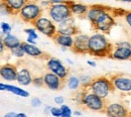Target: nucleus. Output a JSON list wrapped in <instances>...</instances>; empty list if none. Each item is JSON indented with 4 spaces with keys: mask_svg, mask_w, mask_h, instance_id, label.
<instances>
[{
    "mask_svg": "<svg viewBox=\"0 0 131 117\" xmlns=\"http://www.w3.org/2000/svg\"><path fill=\"white\" fill-rule=\"evenodd\" d=\"M113 45L108 40L105 34L95 33L89 36L88 54L97 58H109Z\"/></svg>",
    "mask_w": 131,
    "mask_h": 117,
    "instance_id": "obj_1",
    "label": "nucleus"
},
{
    "mask_svg": "<svg viewBox=\"0 0 131 117\" xmlns=\"http://www.w3.org/2000/svg\"><path fill=\"white\" fill-rule=\"evenodd\" d=\"M10 54H11L13 57L18 58V59H21V58H23V57L25 56V52H24V50H23V49H22L21 45H20L18 48H16V49L10 50Z\"/></svg>",
    "mask_w": 131,
    "mask_h": 117,
    "instance_id": "obj_28",
    "label": "nucleus"
},
{
    "mask_svg": "<svg viewBox=\"0 0 131 117\" xmlns=\"http://www.w3.org/2000/svg\"><path fill=\"white\" fill-rule=\"evenodd\" d=\"M66 83L68 85L69 89L72 91H79L81 88V82H80V78L78 76H69L66 80Z\"/></svg>",
    "mask_w": 131,
    "mask_h": 117,
    "instance_id": "obj_24",
    "label": "nucleus"
},
{
    "mask_svg": "<svg viewBox=\"0 0 131 117\" xmlns=\"http://www.w3.org/2000/svg\"><path fill=\"white\" fill-rule=\"evenodd\" d=\"M54 103L57 104V105H63V104H65V98L63 97V96H57V97H54Z\"/></svg>",
    "mask_w": 131,
    "mask_h": 117,
    "instance_id": "obj_37",
    "label": "nucleus"
},
{
    "mask_svg": "<svg viewBox=\"0 0 131 117\" xmlns=\"http://www.w3.org/2000/svg\"><path fill=\"white\" fill-rule=\"evenodd\" d=\"M88 41H89V35L85 34H79L74 36V45L72 50L76 54L86 55L88 54Z\"/></svg>",
    "mask_w": 131,
    "mask_h": 117,
    "instance_id": "obj_14",
    "label": "nucleus"
},
{
    "mask_svg": "<svg viewBox=\"0 0 131 117\" xmlns=\"http://www.w3.org/2000/svg\"><path fill=\"white\" fill-rule=\"evenodd\" d=\"M32 24L36 31L48 37L53 38V36L58 34L57 24L49 16H45L43 14L39 18H37Z\"/></svg>",
    "mask_w": 131,
    "mask_h": 117,
    "instance_id": "obj_7",
    "label": "nucleus"
},
{
    "mask_svg": "<svg viewBox=\"0 0 131 117\" xmlns=\"http://www.w3.org/2000/svg\"><path fill=\"white\" fill-rule=\"evenodd\" d=\"M129 117H131V112H130V115H129Z\"/></svg>",
    "mask_w": 131,
    "mask_h": 117,
    "instance_id": "obj_49",
    "label": "nucleus"
},
{
    "mask_svg": "<svg viewBox=\"0 0 131 117\" xmlns=\"http://www.w3.org/2000/svg\"><path fill=\"white\" fill-rule=\"evenodd\" d=\"M32 73L31 71L26 67H21L17 71L16 82L20 86H29L32 84Z\"/></svg>",
    "mask_w": 131,
    "mask_h": 117,
    "instance_id": "obj_17",
    "label": "nucleus"
},
{
    "mask_svg": "<svg viewBox=\"0 0 131 117\" xmlns=\"http://www.w3.org/2000/svg\"><path fill=\"white\" fill-rule=\"evenodd\" d=\"M124 19H125V22L127 23V25L131 28V10H127L125 15H124Z\"/></svg>",
    "mask_w": 131,
    "mask_h": 117,
    "instance_id": "obj_35",
    "label": "nucleus"
},
{
    "mask_svg": "<svg viewBox=\"0 0 131 117\" xmlns=\"http://www.w3.org/2000/svg\"><path fill=\"white\" fill-rule=\"evenodd\" d=\"M15 117H27V115L25 113H22V112H19V113H16V116Z\"/></svg>",
    "mask_w": 131,
    "mask_h": 117,
    "instance_id": "obj_45",
    "label": "nucleus"
},
{
    "mask_svg": "<svg viewBox=\"0 0 131 117\" xmlns=\"http://www.w3.org/2000/svg\"><path fill=\"white\" fill-rule=\"evenodd\" d=\"M104 113L108 117H129L130 112L128 108L121 102H109L106 103Z\"/></svg>",
    "mask_w": 131,
    "mask_h": 117,
    "instance_id": "obj_11",
    "label": "nucleus"
},
{
    "mask_svg": "<svg viewBox=\"0 0 131 117\" xmlns=\"http://www.w3.org/2000/svg\"><path fill=\"white\" fill-rule=\"evenodd\" d=\"M6 91L10 92V93H12L14 95H17L19 97H23V98L29 97V93L26 90H24V89H22V88H20L18 86L12 85V84H6Z\"/></svg>",
    "mask_w": 131,
    "mask_h": 117,
    "instance_id": "obj_22",
    "label": "nucleus"
},
{
    "mask_svg": "<svg viewBox=\"0 0 131 117\" xmlns=\"http://www.w3.org/2000/svg\"><path fill=\"white\" fill-rule=\"evenodd\" d=\"M0 28H1V31L6 35V34H10V31L12 29V26L7 22H1L0 23Z\"/></svg>",
    "mask_w": 131,
    "mask_h": 117,
    "instance_id": "obj_30",
    "label": "nucleus"
},
{
    "mask_svg": "<svg viewBox=\"0 0 131 117\" xmlns=\"http://www.w3.org/2000/svg\"><path fill=\"white\" fill-rule=\"evenodd\" d=\"M127 10L124 9H120V8H112V14L114 17H124L125 13Z\"/></svg>",
    "mask_w": 131,
    "mask_h": 117,
    "instance_id": "obj_32",
    "label": "nucleus"
},
{
    "mask_svg": "<svg viewBox=\"0 0 131 117\" xmlns=\"http://www.w3.org/2000/svg\"><path fill=\"white\" fill-rule=\"evenodd\" d=\"M43 10L36 1H26L24 6L19 11L18 15L21 20L26 23H31L42 15Z\"/></svg>",
    "mask_w": 131,
    "mask_h": 117,
    "instance_id": "obj_4",
    "label": "nucleus"
},
{
    "mask_svg": "<svg viewBox=\"0 0 131 117\" xmlns=\"http://www.w3.org/2000/svg\"><path fill=\"white\" fill-rule=\"evenodd\" d=\"M42 78H43L45 86L48 89L52 90V91H59V90H61L64 87L66 82L64 80H62L61 78H59L58 76H56L54 74L49 72V71L43 74Z\"/></svg>",
    "mask_w": 131,
    "mask_h": 117,
    "instance_id": "obj_13",
    "label": "nucleus"
},
{
    "mask_svg": "<svg viewBox=\"0 0 131 117\" xmlns=\"http://www.w3.org/2000/svg\"><path fill=\"white\" fill-rule=\"evenodd\" d=\"M25 42H27V44H29V45H34V46H36V40H34L32 38H29V37L26 38V41H25Z\"/></svg>",
    "mask_w": 131,
    "mask_h": 117,
    "instance_id": "obj_41",
    "label": "nucleus"
},
{
    "mask_svg": "<svg viewBox=\"0 0 131 117\" xmlns=\"http://www.w3.org/2000/svg\"><path fill=\"white\" fill-rule=\"evenodd\" d=\"M87 64H88L90 67H93V68L96 67V62H95V61H92V60H88V61H87Z\"/></svg>",
    "mask_w": 131,
    "mask_h": 117,
    "instance_id": "obj_43",
    "label": "nucleus"
},
{
    "mask_svg": "<svg viewBox=\"0 0 131 117\" xmlns=\"http://www.w3.org/2000/svg\"><path fill=\"white\" fill-rule=\"evenodd\" d=\"M15 116H16V112L11 111V112H7L3 117H15Z\"/></svg>",
    "mask_w": 131,
    "mask_h": 117,
    "instance_id": "obj_42",
    "label": "nucleus"
},
{
    "mask_svg": "<svg viewBox=\"0 0 131 117\" xmlns=\"http://www.w3.org/2000/svg\"><path fill=\"white\" fill-rule=\"evenodd\" d=\"M24 33L27 34V37L29 38H32L34 40H36L38 38V34H37V31L36 29L33 27V28H25L24 29Z\"/></svg>",
    "mask_w": 131,
    "mask_h": 117,
    "instance_id": "obj_29",
    "label": "nucleus"
},
{
    "mask_svg": "<svg viewBox=\"0 0 131 117\" xmlns=\"http://www.w3.org/2000/svg\"><path fill=\"white\" fill-rule=\"evenodd\" d=\"M116 24L115 17L112 14V8H110L108 11L104 12L92 23V27L100 34H109L111 29L113 28Z\"/></svg>",
    "mask_w": 131,
    "mask_h": 117,
    "instance_id": "obj_6",
    "label": "nucleus"
},
{
    "mask_svg": "<svg viewBox=\"0 0 131 117\" xmlns=\"http://www.w3.org/2000/svg\"><path fill=\"white\" fill-rule=\"evenodd\" d=\"M67 62L69 63V64H71V65H73L74 63H73V61H71V60H69V59H67Z\"/></svg>",
    "mask_w": 131,
    "mask_h": 117,
    "instance_id": "obj_47",
    "label": "nucleus"
},
{
    "mask_svg": "<svg viewBox=\"0 0 131 117\" xmlns=\"http://www.w3.org/2000/svg\"><path fill=\"white\" fill-rule=\"evenodd\" d=\"M79 78H80L81 88L82 89H88L90 87L91 83H92V80H93V78L90 75H87V74H83Z\"/></svg>",
    "mask_w": 131,
    "mask_h": 117,
    "instance_id": "obj_25",
    "label": "nucleus"
},
{
    "mask_svg": "<svg viewBox=\"0 0 131 117\" xmlns=\"http://www.w3.org/2000/svg\"><path fill=\"white\" fill-rule=\"evenodd\" d=\"M38 4H39V6L42 8V10L45 11V10H48L49 8V6H50V1H39Z\"/></svg>",
    "mask_w": 131,
    "mask_h": 117,
    "instance_id": "obj_36",
    "label": "nucleus"
},
{
    "mask_svg": "<svg viewBox=\"0 0 131 117\" xmlns=\"http://www.w3.org/2000/svg\"><path fill=\"white\" fill-rule=\"evenodd\" d=\"M52 39L54 40V42L57 45H59L61 48H65V49H72L73 45H74V37L69 36V35L57 34L53 36Z\"/></svg>",
    "mask_w": 131,
    "mask_h": 117,
    "instance_id": "obj_20",
    "label": "nucleus"
},
{
    "mask_svg": "<svg viewBox=\"0 0 131 117\" xmlns=\"http://www.w3.org/2000/svg\"><path fill=\"white\" fill-rule=\"evenodd\" d=\"M50 109H51V106L50 105H46L45 108H43V113L46 115H49L50 114Z\"/></svg>",
    "mask_w": 131,
    "mask_h": 117,
    "instance_id": "obj_38",
    "label": "nucleus"
},
{
    "mask_svg": "<svg viewBox=\"0 0 131 117\" xmlns=\"http://www.w3.org/2000/svg\"><path fill=\"white\" fill-rule=\"evenodd\" d=\"M60 108H61V112H62L61 117H73V110L71 109V107L69 105L63 104L62 106H60Z\"/></svg>",
    "mask_w": 131,
    "mask_h": 117,
    "instance_id": "obj_27",
    "label": "nucleus"
},
{
    "mask_svg": "<svg viewBox=\"0 0 131 117\" xmlns=\"http://www.w3.org/2000/svg\"><path fill=\"white\" fill-rule=\"evenodd\" d=\"M88 90L103 100H106L114 92L111 79L108 76H99L93 78L92 83L88 88Z\"/></svg>",
    "mask_w": 131,
    "mask_h": 117,
    "instance_id": "obj_2",
    "label": "nucleus"
},
{
    "mask_svg": "<svg viewBox=\"0 0 131 117\" xmlns=\"http://www.w3.org/2000/svg\"><path fill=\"white\" fill-rule=\"evenodd\" d=\"M5 2L10 8V10L12 11V14H18L26 1L25 0H6Z\"/></svg>",
    "mask_w": 131,
    "mask_h": 117,
    "instance_id": "obj_23",
    "label": "nucleus"
},
{
    "mask_svg": "<svg viewBox=\"0 0 131 117\" xmlns=\"http://www.w3.org/2000/svg\"><path fill=\"white\" fill-rule=\"evenodd\" d=\"M30 105L32 106L33 108H37V107H39V106L42 105V102H41V100H40L39 98L34 97V98H32V99L30 100Z\"/></svg>",
    "mask_w": 131,
    "mask_h": 117,
    "instance_id": "obj_34",
    "label": "nucleus"
},
{
    "mask_svg": "<svg viewBox=\"0 0 131 117\" xmlns=\"http://www.w3.org/2000/svg\"><path fill=\"white\" fill-rule=\"evenodd\" d=\"M5 50H6V48H5L4 44H3V41H2V40H0V55L4 54V52H5Z\"/></svg>",
    "mask_w": 131,
    "mask_h": 117,
    "instance_id": "obj_39",
    "label": "nucleus"
},
{
    "mask_svg": "<svg viewBox=\"0 0 131 117\" xmlns=\"http://www.w3.org/2000/svg\"><path fill=\"white\" fill-rule=\"evenodd\" d=\"M46 66H47V69L49 70V72L54 74L56 76H58L59 78H61L64 81H66L67 78L69 77V69L66 67L65 64L58 58L49 57L47 60Z\"/></svg>",
    "mask_w": 131,
    "mask_h": 117,
    "instance_id": "obj_10",
    "label": "nucleus"
},
{
    "mask_svg": "<svg viewBox=\"0 0 131 117\" xmlns=\"http://www.w3.org/2000/svg\"><path fill=\"white\" fill-rule=\"evenodd\" d=\"M50 115L52 117H61V115H62L61 108H60V107H57V106H51Z\"/></svg>",
    "mask_w": 131,
    "mask_h": 117,
    "instance_id": "obj_33",
    "label": "nucleus"
},
{
    "mask_svg": "<svg viewBox=\"0 0 131 117\" xmlns=\"http://www.w3.org/2000/svg\"><path fill=\"white\" fill-rule=\"evenodd\" d=\"M57 30H58V34L73 36V37L80 33L78 26L76 25L74 17H70L66 19L65 21L57 24Z\"/></svg>",
    "mask_w": 131,
    "mask_h": 117,
    "instance_id": "obj_12",
    "label": "nucleus"
},
{
    "mask_svg": "<svg viewBox=\"0 0 131 117\" xmlns=\"http://www.w3.org/2000/svg\"><path fill=\"white\" fill-rule=\"evenodd\" d=\"M48 16L56 23L59 24L72 16L69 1H50V6L47 10Z\"/></svg>",
    "mask_w": 131,
    "mask_h": 117,
    "instance_id": "obj_3",
    "label": "nucleus"
},
{
    "mask_svg": "<svg viewBox=\"0 0 131 117\" xmlns=\"http://www.w3.org/2000/svg\"><path fill=\"white\" fill-rule=\"evenodd\" d=\"M4 36H5V34H3L1 30H0V40H3V38H4Z\"/></svg>",
    "mask_w": 131,
    "mask_h": 117,
    "instance_id": "obj_46",
    "label": "nucleus"
},
{
    "mask_svg": "<svg viewBox=\"0 0 131 117\" xmlns=\"http://www.w3.org/2000/svg\"><path fill=\"white\" fill-rule=\"evenodd\" d=\"M32 84L35 87H43V86H45V83H43V78H42V76L33 77Z\"/></svg>",
    "mask_w": 131,
    "mask_h": 117,
    "instance_id": "obj_31",
    "label": "nucleus"
},
{
    "mask_svg": "<svg viewBox=\"0 0 131 117\" xmlns=\"http://www.w3.org/2000/svg\"><path fill=\"white\" fill-rule=\"evenodd\" d=\"M82 102L81 105H83L88 110L94 111V112H104V109L106 107V100L101 99L97 95L93 94L88 89H82Z\"/></svg>",
    "mask_w": 131,
    "mask_h": 117,
    "instance_id": "obj_5",
    "label": "nucleus"
},
{
    "mask_svg": "<svg viewBox=\"0 0 131 117\" xmlns=\"http://www.w3.org/2000/svg\"><path fill=\"white\" fill-rule=\"evenodd\" d=\"M109 9H110V7H108V6L101 5V4H94V5L89 6L88 12H87V14H86L85 17H86V18L90 21V23L92 24L101 14H103V13L106 12V11H108Z\"/></svg>",
    "mask_w": 131,
    "mask_h": 117,
    "instance_id": "obj_16",
    "label": "nucleus"
},
{
    "mask_svg": "<svg viewBox=\"0 0 131 117\" xmlns=\"http://www.w3.org/2000/svg\"><path fill=\"white\" fill-rule=\"evenodd\" d=\"M83 114L82 112L80 111V110H75V111H73V116L75 117H81Z\"/></svg>",
    "mask_w": 131,
    "mask_h": 117,
    "instance_id": "obj_40",
    "label": "nucleus"
},
{
    "mask_svg": "<svg viewBox=\"0 0 131 117\" xmlns=\"http://www.w3.org/2000/svg\"><path fill=\"white\" fill-rule=\"evenodd\" d=\"M18 68L13 64H3L0 65V78L5 81H16Z\"/></svg>",
    "mask_w": 131,
    "mask_h": 117,
    "instance_id": "obj_15",
    "label": "nucleus"
},
{
    "mask_svg": "<svg viewBox=\"0 0 131 117\" xmlns=\"http://www.w3.org/2000/svg\"><path fill=\"white\" fill-rule=\"evenodd\" d=\"M62 50H63V51H66V50H67V49H65V48H62Z\"/></svg>",
    "mask_w": 131,
    "mask_h": 117,
    "instance_id": "obj_48",
    "label": "nucleus"
},
{
    "mask_svg": "<svg viewBox=\"0 0 131 117\" xmlns=\"http://www.w3.org/2000/svg\"><path fill=\"white\" fill-rule=\"evenodd\" d=\"M0 91H6V84L0 83Z\"/></svg>",
    "mask_w": 131,
    "mask_h": 117,
    "instance_id": "obj_44",
    "label": "nucleus"
},
{
    "mask_svg": "<svg viewBox=\"0 0 131 117\" xmlns=\"http://www.w3.org/2000/svg\"><path fill=\"white\" fill-rule=\"evenodd\" d=\"M21 47L24 50L25 55L29 56V57H32V58H36V59H40V58H43L45 57V52L40 50L37 46H34V45H29L25 41H22L21 42Z\"/></svg>",
    "mask_w": 131,
    "mask_h": 117,
    "instance_id": "obj_19",
    "label": "nucleus"
},
{
    "mask_svg": "<svg viewBox=\"0 0 131 117\" xmlns=\"http://www.w3.org/2000/svg\"><path fill=\"white\" fill-rule=\"evenodd\" d=\"M3 44H4V46H5V48H6V50H8L9 51L12 50H14V49H16L18 48L20 45H21V42L22 41H20L19 40V38L15 36V35H13V34H6L5 36H4V38H3Z\"/></svg>",
    "mask_w": 131,
    "mask_h": 117,
    "instance_id": "obj_21",
    "label": "nucleus"
},
{
    "mask_svg": "<svg viewBox=\"0 0 131 117\" xmlns=\"http://www.w3.org/2000/svg\"><path fill=\"white\" fill-rule=\"evenodd\" d=\"M0 14L3 16L12 14V11L10 10V8L8 7L5 1H0Z\"/></svg>",
    "mask_w": 131,
    "mask_h": 117,
    "instance_id": "obj_26",
    "label": "nucleus"
},
{
    "mask_svg": "<svg viewBox=\"0 0 131 117\" xmlns=\"http://www.w3.org/2000/svg\"><path fill=\"white\" fill-rule=\"evenodd\" d=\"M69 5H70V10L72 13V16H86L88 9H89V5H86L84 3L80 2H75V1H69Z\"/></svg>",
    "mask_w": 131,
    "mask_h": 117,
    "instance_id": "obj_18",
    "label": "nucleus"
},
{
    "mask_svg": "<svg viewBox=\"0 0 131 117\" xmlns=\"http://www.w3.org/2000/svg\"><path fill=\"white\" fill-rule=\"evenodd\" d=\"M113 90L121 94L131 93V76L125 74H115L110 76Z\"/></svg>",
    "mask_w": 131,
    "mask_h": 117,
    "instance_id": "obj_9",
    "label": "nucleus"
},
{
    "mask_svg": "<svg viewBox=\"0 0 131 117\" xmlns=\"http://www.w3.org/2000/svg\"><path fill=\"white\" fill-rule=\"evenodd\" d=\"M109 58L117 61H131V41L121 40L113 45Z\"/></svg>",
    "mask_w": 131,
    "mask_h": 117,
    "instance_id": "obj_8",
    "label": "nucleus"
}]
</instances>
